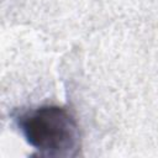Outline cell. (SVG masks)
Listing matches in <instances>:
<instances>
[{
  "label": "cell",
  "mask_w": 158,
  "mask_h": 158,
  "mask_svg": "<svg viewBox=\"0 0 158 158\" xmlns=\"http://www.w3.org/2000/svg\"><path fill=\"white\" fill-rule=\"evenodd\" d=\"M17 125L26 141L47 157H70L79 144L74 117L63 107L44 105L23 112Z\"/></svg>",
  "instance_id": "obj_1"
}]
</instances>
